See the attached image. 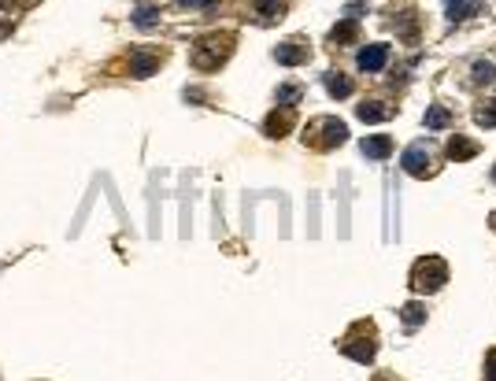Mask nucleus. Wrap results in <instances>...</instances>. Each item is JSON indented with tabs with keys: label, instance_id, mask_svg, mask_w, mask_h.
<instances>
[{
	"label": "nucleus",
	"instance_id": "nucleus-21",
	"mask_svg": "<svg viewBox=\"0 0 496 381\" xmlns=\"http://www.w3.org/2000/svg\"><path fill=\"white\" fill-rule=\"evenodd\" d=\"M256 12H263V19H271L274 12H282V4L278 0H256Z\"/></svg>",
	"mask_w": 496,
	"mask_h": 381
},
{
	"label": "nucleus",
	"instance_id": "nucleus-3",
	"mask_svg": "<svg viewBox=\"0 0 496 381\" xmlns=\"http://www.w3.org/2000/svg\"><path fill=\"white\" fill-rule=\"evenodd\" d=\"M304 134H322V137L311 141V145H315V148H333V145H344L348 126H344L341 118H319V123H311Z\"/></svg>",
	"mask_w": 496,
	"mask_h": 381
},
{
	"label": "nucleus",
	"instance_id": "nucleus-20",
	"mask_svg": "<svg viewBox=\"0 0 496 381\" xmlns=\"http://www.w3.org/2000/svg\"><path fill=\"white\" fill-rule=\"evenodd\" d=\"M474 118H478V126H496V107H478Z\"/></svg>",
	"mask_w": 496,
	"mask_h": 381
},
{
	"label": "nucleus",
	"instance_id": "nucleus-13",
	"mask_svg": "<svg viewBox=\"0 0 496 381\" xmlns=\"http://www.w3.org/2000/svg\"><path fill=\"white\" fill-rule=\"evenodd\" d=\"M344 352H348L352 359H360V363H371V359H374V341H366V344H344Z\"/></svg>",
	"mask_w": 496,
	"mask_h": 381
},
{
	"label": "nucleus",
	"instance_id": "nucleus-12",
	"mask_svg": "<svg viewBox=\"0 0 496 381\" xmlns=\"http://www.w3.org/2000/svg\"><path fill=\"white\" fill-rule=\"evenodd\" d=\"M385 115H389V112H385V107H382L378 100H371V104H360V118H363V123H382Z\"/></svg>",
	"mask_w": 496,
	"mask_h": 381
},
{
	"label": "nucleus",
	"instance_id": "nucleus-14",
	"mask_svg": "<svg viewBox=\"0 0 496 381\" xmlns=\"http://www.w3.org/2000/svg\"><path fill=\"white\" fill-rule=\"evenodd\" d=\"M426 126H429V130H445V126H448V112H445L441 104H434V107L426 112Z\"/></svg>",
	"mask_w": 496,
	"mask_h": 381
},
{
	"label": "nucleus",
	"instance_id": "nucleus-23",
	"mask_svg": "<svg viewBox=\"0 0 496 381\" xmlns=\"http://www.w3.org/2000/svg\"><path fill=\"white\" fill-rule=\"evenodd\" d=\"M493 230H496V211H493Z\"/></svg>",
	"mask_w": 496,
	"mask_h": 381
},
{
	"label": "nucleus",
	"instance_id": "nucleus-2",
	"mask_svg": "<svg viewBox=\"0 0 496 381\" xmlns=\"http://www.w3.org/2000/svg\"><path fill=\"white\" fill-rule=\"evenodd\" d=\"M230 56V37H208V41H200L197 52H193V63H197L200 71H211V67H219V63Z\"/></svg>",
	"mask_w": 496,
	"mask_h": 381
},
{
	"label": "nucleus",
	"instance_id": "nucleus-18",
	"mask_svg": "<svg viewBox=\"0 0 496 381\" xmlns=\"http://www.w3.org/2000/svg\"><path fill=\"white\" fill-rule=\"evenodd\" d=\"M152 71H156V60H148V56H137L134 60V74H137V78H148Z\"/></svg>",
	"mask_w": 496,
	"mask_h": 381
},
{
	"label": "nucleus",
	"instance_id": "nucleus-16",
	"mask_svg": "<svg viewBox=\"0 0 496 381\" xmlns=\"http://www.w3.org/2000/svg\"><path fill=\"white\" fill-rule=\"evenodd\" d=\"M333 41H355V19H344L333 26Z\"/></svg>",
	"mask_w": 496,
	"mask_h": 381
},
{
	"label": "nucleus",
	"instance_id": "nucleus-24",
	"mask_svg": "<svg viewBox=\"0 0 496 381\" xmlns=\"http://www.w3.org/2000/svg\"><path fill=\"white\" fill-rule=\"evenodd\" d=\"M493 178H496V170H493Z\"/></svg>",
	"mask_w": 496,
	"mask_h": 381
},
{
	"label": "nucleus",
	"instance_id": "nucleus-19",
	"mask_svg": "<svg viewBox=\"0 0 496 381\" xmlns=\"http://www.w3.org/2000/svg\"><path fill=\"white\" fill-rule=\"evenodd\" d=\"M134 23H137V26H152V23H156V8L141 4V8H137V15H134Z\"/></svg>",
	"mask_w": 496,
	"mask_h": 381
},
{
	"label": "nucleus",
	"instance_id": "nucleus-7",
	"mask_svg": "<svg viewBox=\"0 0 496 381\" xmlns=\"http://www.w3.org/2000/svg\"><path fill=\"white\" fill-rule=\"evenodd\" d=\"M389 152H393V141L385 134H374V137L363 141V156L366 159H389Z\"/></svg>",
	"mask_w": 496,
	"mask_h": 381
},
{
	"label": "nucleus",
	"instance_id": "nucleus-4",
	"mask_svg": "<svg viewBox=\"0 0 496 381\" xmlns=\"http://www.w3.org/2000/svg\"><path fill=\"white\" fill-rule=\"evenodd\" d=\"M400 163H404V170L411 174V178H426V174H429V152H426V145H407Z\"/></svg>",
	"mask_w": 496,
	"mask_h": 381
},
{
	"label": "nucleus",
	"instance_id": "nucleus-6",
	"mask_svg": "<svg viewBox=\"0 0 496 381\" xmlns=\"http://www.w3.org/2000/svg\"><path fill=\"white\" fill-rule=\"evenodd\" d=\"M481 8V0H445V15L452 23H463V19H470L474 12Z\"/></svg>",
	"mask_w": 496,
	"mask_h": 381
},
{
	"label": "nucleus",
	"instance_id": "nucleus-15",
	"mask_svg": "<svg viewBox=\"0 0 496 381\" xmlns=\"http://www.w3.org/2000/svg\"><path fill=\"white\" fill-rule=\"evenodd\" d=\"M400 314H404V322H407V326H423V322H426L423 303H404V311H400Z\"/></svg>",
	"mask_w": 496,
	"mask_h": 381
},
{
	"label": "nucleus",
	"instance_id": "nucleus-5",
	"mask_svg": "<svg viewBox=\"0 0 496 381\" xmlns=\"http://www.w3.org/2000/svg\"><path fill=\"white\" fill-rule=\"evenodd\" d=\"M355 63H360V71H382L385 63H389V45H366L360 48V56H355Z\"/></svg>",
	"mask_w": 496,
	"mask_h": 381
},
{
	"label": "nucleus",
	"instance_id": "nucleus-10",
	"mask_svg": "<svg viewBox=\"0 0 496 381\" xmlns=\"http://www.w3.org/2000/svg\"><path fill=\"white\" fill-rule=\"evenodd\" d=\"M289 126H293V112H289V107H285V112L282 115H271V118H267V134H271V137H282V130H289Z\"/></svg>",
	"mask_w": 496,
	"mask_h": 381
},
{
	"label": "nucleus",
	"instance_id": "nucleus-1",
	"mask_svg": "<svg viewBox=\"0 0 496 381\" xmlns=\"http://www.w3.org/2000/svg\"><path fill=\"white\" fill-rule=\"evenodd\" d=\"M448 281V263L437 256H426L411 267V289L415 292H437Z\"/></svg>",
	"mask_w": 496,
	"mask_h": 381
},
{
	"label": "nucleus",
	"instance_id": "nucleus-17",
	"mask_svg": "<svg viewBox=\"0 0 496 381\" xmlns=\"http://www.w3.org/2000/svg\"><path fill=\"white\" fill-rule=\"evenodd\" d=\"M493 63L489 60H478V63H474V82H493Z\"/></svg>",
	"mask_w": 496,
	"mask_h": 381
},
{
	"label": "nucleus",
	"instance_id": "nucleus-11",
	"mask_svg": "<svg viewBox=\"0 0 496 381\" xmlns=\"http://www.w3.org/2000/svg\"><path fill=\"white\" fill-rule=\"evenodd\" d=\"M326 89H330V96H348V93H352V82L344 78V74L330 71V74H326Z\"/></svg>",
	"mask_w": 496,
	"mask_h": 381
},
{
	"label": "nucleus",
	"instance_id": "nucleus-22",
	"mask_svg": "<svg viewBox=\"0 0 496 381\" xmlns=\"http://www.w3.org/2000/svg\"><path fill=\"white\" fill-rule=\"evenodd\" d=\"M489 381H496V355L489 359Z\"/></svg>",
	"mask_w": 496,
	"mask_h": 381
},
{
	"label": "nucleus",
	"instance_id": "nucleus-8",
	"mask_svg": "<svg viewBox=\"0 0 496 381\" xmlns=\"http://www.w3.org/2000/svg\"><path fill=\"white\" fill-rule=\"evenodd\" d=\"M278 63H285V67H293V63H304L308 60V48L296 45V41H285V45H278Z\"/></svg>",
	"mask_w": 496,
	"mask_h": 381
},
{
	"label": "nucleus",
	"instance_id": "nucleus-9",
	"mask_svg": "<svg viewBox=\"0 0 496 381\" xmlns=\"http://www.w3.org/2000/svg\"><path fill=\"white\" fill-rule=\"evenodd\" d=\"M448 156L456 159V163H463V159L478 156V145H474V141H467V137H452V141H448Z\"/></svg>",
	"mask_w": 496,
	"mask_h": 381
}]
</instances>
